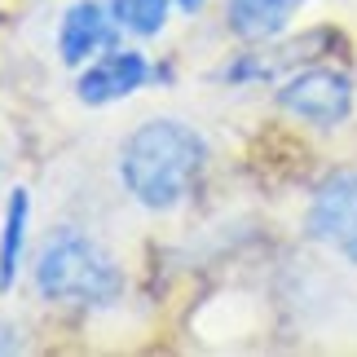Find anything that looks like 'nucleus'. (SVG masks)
I'll return each instance as SVG.
<instances>
[{
	"label": "nucleus",
	"instance_id": "9b49d317",
	"mask_svg": "<svg viewBox=\"0 0 357 357\" xmlns=\"http://www.w3.org/2000/svg\"><path fill=\"white\" fill-rule=\"evenodd\" d=\"M203 5H208V0H176V9H181V13H199Z\"/></svg>",
	"mask_w": 357,
	"mask_h": 357
},
{
	"label": "nucleus",
	"instance_id": "423d86ee",
	"mask_svg": "<svg viewBox=\"0 0 357 357\" xmlns=\"http://www.w3.org/2000/svg\"><path fill=\"white\" fill-rule=\"evenodd\" d=\"M115 45V18L106 9V0H75L62 13L58 26V53L66 66H84L89 58H98L102 49Z\"/></svg>",
	"mask_w": 357,
	"mask_h": 357
},
{
	"label": "nucleus",
	"instance_id": "20e7f679",
	"mask_svg": "<svg viewBox=\"0 0 357 357\" xmlns=\"http://www.w3.org/2000/svg\"><path fill=\"white\" fill-rule=\"evenodd\" d=\"M305 225L309 238H318L326 252L357 265V168H340L313 190Z\"/></svg>",
	"mask_w": 357,
	"mask_h": 357
},
{
	"label": "nucleus",
	"instance_id": "1a4fd4ad",
	"mask_svg": "<svg viewBox=\"0 0 357 357\" xmlns=\"http://www.w3.org/2000/svg\"><path fill=\"white\" fill-rule=\"evenodd\" d=\"M106 9L128 36H159L168 22V0H106Z\"/></svg>",
	"mask_w": 357,
	"mask_h": 357
},
{
	"label": "nucleus",
	"instance_id": "7ed1b4c3",
	"mask_svg": "<svg viewBox=\"0 0 357 357\" xmlns=\"http://www.w3.org/2000/svg\"><path fill=\"white\" fill-rule=\"evenodd\" d=\"M278 106L313 128H340L353 115V79L335 66H305L278 89Z\"/></svg>",
	"mask_w": 357,
	"mask_h": 357
},
{
	"label": "nucleus",
	"instance_id": "f257e3e1",
	"mask_svg": "<svg viewBox=\"0 0 357 357\" xmlns=\"http://www.w3.org/2000/svg\"><path fill=\"white\" fill-rule=\"evenodd\" d=\"M208 168V142L181 119H146L119 146V181L146 212H172Z\"/></svg>",
	"mask_w": 357,
	"mask_h": 357
},
{
	"label": "nucleus",
	"instance_id": "f03ea898",
	"mask_svg": "<svg viewBox=\"0 0 357 357\" xmlns=\"http://www.w3.org/2000/svg\"><path fill=\"white\" fill-rule=\"evenodd\" d=\"M31 278H36L40 300H49V305L106 309L123 296V269L115 265V256L75 225L53 229L40 243Z\"/></svg>",
	"mask_w": 357,
	"mask_h": 357
},
{
	"label": "nucleus",
	"instance_id": "6e6552de",
	"mask_svg": "<svg viewBox=\"0 0 357 357\" xmlns=\"http://www.w3.org/2000/svg\"><path fill=\"white\" fill-rule=\"evenodd\" d=\"M26 221H31V195L18 185L9 195L5 208V229H0V291H9L18 282V265H22V247H26Z\"/></svg>",
	"mask_w": 357,
	"mask_h": 357
},
{
	"label": "nucleus",
	"instance_id": "39448f33",
	"mask_svg": "<svg viewBox=\"0 0 357 357\" xmlns=\"http://www.w3.org/2000/svg\"><path fill=\"white\" fill-rule=\"evenodd\" d=\"M155 75L146 62V53L137 49H106L98 62H89V71L75 79V98L84 106H111V102H123L132 98L146 79Z\"/></svg>",
	"mask_w": 357,
	"mask_h": 357
},
{
	"label": "nucleus",
	"instance_id": "9d476101",
	"mask_svg": "<svg viewBox=\"0 0 357 357\" xmlns=\"http://www.w3.org/2000/svg\"><path fill=\"white\" fill-rule=\"evenodd\" d=\"M18 349H22V331H18V322L0 318V357H5V353H18Z\"/></svg>",
	"mask_w": 357,
	"mask_h": 357
},
{
	"label": "nucleus",
	"instance_id": "0eeeda50",
	"mask_svg": "<svg viewBox=\"0 0 357 357\" xmlns=\"http://www.w3.org/2000/svg\"><path fill=\"white\" fill-rule=\"evenodd\" d=\"M305 0H225V26L247 45L278 40Z\"/></svg>",
	"mask_w": 357,
	"mask_h": 357
}]
</instances>
